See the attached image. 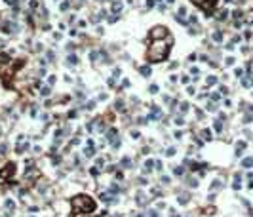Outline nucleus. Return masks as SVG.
Instances as JSON below:
<instances>
[{"label": "nucleus", "instance_id": "nucleus-1", "mask_svg": "<svg viewBox=\"0 0 253 217\" xmlns=\"http://www.w3.org/2000/svg\"><path fill=\"white\" fill-rule=\"evenodd\" d=\"M72 208L76 213H91L95 211V200H91L86 194H78L72 198Z\"/></svg>", "mask_w": 253, "mask_h": 217}, {"label": "nucleus", "instance_id": "nucleus-2", "mask_svg": "<svg viewBox=\"0 0 253 217\" xmlns=\"http://www.w3.org/2000/svg\"><path fill=\"white\" fill-rule=\"evenodd\" d=\"M168 54H169V48L166 44V40H154L152 46H150V50H149V59L154 61V63H158V61L166 59Z\"/></svg>", "mask_w": 253, "mask_h": 217}, {"label": "nucleus", "instance_id": "nucleus-3", "mask_svg": "<svg viewBox=\"0 0 253 217\" xmlns=\"http://www.w3.org/2000/svg\"><path fill=\"white\" fill-rule=\"evenodd\" d=\"M168 29L166 27H162V25H156V27H152V31H150V38H152V40H162L164 36L168 34Z\"/></svg>", "mask_w": 253, "mask_h": 217}, {"label": "nucleus", "instance_id": "nucleus-4", "mask_svg": "<svg viewBox=\"0 0 253 217\" xmlns=\"http://www.w3.org/2000/svg\"><path fill=\"white\" fill-rule=\"evenodd\" d=\"M15 173V164H6V166L0 170V179L2 181H6V179H10V177Z\"/></svg>", "mask_w": 253, "mask_h": 217}, {"label": "nucleus", "instance_id": "nucleus-5", "mask_svg": "<svg viewBox=\"0 0 253 217\" xmlns=\"http://www.w3.org/2000/svg\"><path fill=\"white\" fill-rule=\"evenodd\" d=\"M101 200H103L105 204H114V202L118 200V198H116L112 192H101Z\"/></svg>", "mask_w": 253, "mask_h": 217}, {"label": "nucleus", "instance_id": "nucleus-6", "mask_svg": "<svg viewBox=\"0 0 253 217\" xmlns=\"http://www.w3.org/2000/svg\"><path fill=\"white\" fill-rule=\"evenodd\" d=\"M135 202H137L139 206H145V204H147V196H145L143 190H137V192H135Z\"/></svg>", "mask_w": 253, "mask_h": 217}, {"label": "nucleus", "instance_id": "nucleus-7", "mask_svg": "<svg viewBox=\"0 0 253 217\" xmlns=\"http://www.w3.org/2000/svg\"><path fill=\"white\" fill-rule=\"evenodd\" d=\"M188 200H190V196H188V192H179V196H177V202L179 204H188Z\"/></svg>", "mask_w": 253, "mask_h": 217}, {"label": "nucleus", "instance_id": "nucleus-8", "mask_svg": "<svg viewBox=\"0 0 253 217\" xmlns=\"http://www.w3.org/2000/svg\"><path fill=\"white\" fill-rule=\"evenodd\" d=\"M156 118H160V107L152 105L150 107V120H156Z\"/></svg>", "mask_w": 253, "mask_h": 217}, {"label": "nucleus", "instance_id": "nucleus-9", "mask_svg": "<svg viewBox=\"0 0 253 217\" xmlns=\"http://www.w3.org/2000/svg\"><path fill=\"white\" fill-rule=\"evenodd\" d=\"M221 187H223V183H221V179H215V181H213V183H211V185H210V192H211V190H213V192H215V190H219V189H221Z\"/></svg>", "mask_w": 253, "mask_h": 217}, {"label": "nucleus", "instance_id": "nucleus-10", "mask_svg": "<svg viewBox=\"0 0 253 217\" xmlns=\"http://www.w3.org/2000/svg\"><path fill=\"white\" fill-rule=\"evenodd\" d=\"M154 164H156L154 160H147V162H145V170H143V173H150V171H152V168H154Z\"/></svg>", "mask_w": 253, "mask_h": 217}, {"label": "nucleus", "instance_id": "nucleus-11", "mask_svg": "<svg viewBox=\"0 0 253 217\" xmlns=\"http://www.w3.org/2000/svg\"><path fill=\"white\" fill-rule=\"evenodd\" d=\"M139 72L143 76H150V72H152V69H150L149 65H143V67H139Z\"/></svg>", "mask_w": 253, "mask_h": 217}, {"label": "nucleus", "instance_id": "nucleus-12", "mask_svg": "<svg viewBox=\"0 0 253 217\" xmlns=\"http://www.w3.org/2000/svg\"><path fill=\"white\" fill-rule=\"evenodd\" d=\"M116 133H118V129H116V128H110L109 132H107V139H109V141H114Z\"/></svg>", "mask_w": 253, "mask_h": 217}, {"label": "nucleus", "instance_id": "nucleus-13", "mask_svg": "<svg viewBox=\"0 0 253 217\" xmlns=\"http://www.w3.org/2000/svg\"><path fill=\"white\" fill-rule=\"evenodd\" d=\"M202 137L206 139V141H211V137H213V133H211V129H202Z\"/></svg>", "mask_w": 253, "mask_h": 217}, {"label": "nucleus", "instance_id": "nucleus-14", "mask_svg": "<svg viewBox=\"0 0 253 217\" xmlns=\"http://www.w3.org/2000/svg\"><path fill=\"white\" fill-rule=\"evenodd\" d=\"M240 181H242V173H236V175H234V185H232V187H234L236 190H238V189L242 187V185H240Z\"/></svg>", "mask_w": 253, "mask_h": 217}, {"label": "nucleus", "instance_id": "nucleus-15", "mask_svg": "<svg viewBox=\"0 0 253 217\" xmlns=\"http://www.w3.org/2000/svg\"><path fill=\"white\" fill-rule=\"evenodd\" d=\"M112 12H114V13L122 12V2H120V0H116V2H112Z\"/></svg>", "mask_w": 253, "mask_h": 217}, {"label": "nucleus", "instance_id": "nucleus-16", "mask_svg": "<svg viewBox=\"0 0 253 217\" xmlns=\"http://www.w3.org/2000/svg\"><path fill=\"white\" fill-rule=\"evenodd\" d=\"M4 206H6V210H10V211H12V210H15V202H13L12 198H8L6 202H4Z\"/></svg>", "mask_w": 253, "mask_h": 217}, {"label": "nucleus", "instance_id": "nucleus-17", "mask_svg": "<svg viewBox=\"0 0 253 217\" xmlns=\"http://www.w3.org/2000/svg\"><path fill=\"white\" fill-rule=\"evenodd\" d=\"M67 63H69L71 67H74L76 63H78V57H76V55H69V57H67Z\"/></svg>", "mask_w": 253, "mask_h": 217}, {"label": "nucleus", "instance_id": "nucleus-18", "mask_svg": "<svg viewBox=\"0 0 253 217\" xmlns=\"http://www.w3.org/2000/svg\"><path fill=\"white\" fill-rule=\"evenodd\" d=\"M226 17H228V12H226V10H221V12L217 13V19H219V21H225Z\"/></svg>", "mask_w": 253, "mask_h": 217}, {"label": "nucleus", "instance_id": "nucleus-19", "mask_svg": "<svg viewBox=\"0 0 253 217\" xmlns=\"http://www.w3.org/2000/svg\"><path fill=\"white\" fill-rule=\"evenodd\" d=\"M242 166L244 168H251L253 166V158H244V160H242Z\"/></svg>", "mask_w": 253, "mask_h": 217}, {"label": "nucleus", "instance_id": "nucleus-20", "mask_svg": "<svg viewBox=\"0 0 253 217\" xmlns=\"http://www.w3.org/2000/svg\"><path fill=\"white\" fill-rule=\"evenodd\" d=\"M116 110H120V112H124V110H126V105H124V101H120V99L116 101Z\"/></svg>", "mask_w": 253, "mask_h": 217}, {"label": "nucleus", "instance_id": "nucleus-21", "mask_svg": "<svg viewBox=\"0 0 253 217\" xmlns=\"http://www.w3.org/2000/svg\"><path fill=\"white\" fill-rule=\"evenodd\" d=\"M173 173H175V175H177V177H181L183 173H185V168H183V166H177V168H175V170H173Z\"/></svg>", "mask_w": 253, "mask_h": 217}, {"label": "nucleus", "instance_id": "nucleus-22", "mask_svg": "<svg viewBox=\"0 0 253 217\" xmlns=\"http://www.w3.org/2000/svg\"><path fill=\"white\" fill-rule=\"evenodd\" d=\"M211 38H213L215 42H221V40H223V34H221V32L217 31V32H213V34H211Z\"/></svg>", "mask_w": 253, "mask_h": 217}, {"label": "nucleus", "instance_id": "nucleus-23", "mask_svg": "<svg viewBox=\"0 0 253 217\" xmlns=\"http://www.w3.org/2000/svg\"><path fill=\"white\" fill-rule=\"evenodd\" d=\"M40 93L44 95V97H48V95H50V86H42V90H40Z\"/></svg>", "mask_w": 253, "mask_h": 217}, {"label": "nucleus", "instance_id": "nucleus-24", "mask_svg": "<svg viewBox=\"0 0 253 217\" xmlns=\"http://www.w3.org/2000/svg\"><path fill=\"white\" fill-rule=\"evenodd\" d=\"M179 110H181V112H187V110H188V103H187V101H183V103L179 105Z\"/></svg>", "mask_w": 253, "mask_h": 217}, {"label": "nucleus", "instance_id": "nucleus-25", "mask_svg": "<svg viewBox=\"0 0 253 217\" xmlns=\"http://www.w3.org/2000/svg\"><path fill=\"white\" fill-rule=\"evenodd\" d=\"M120 164H122L124 168H129V166H131V160H129L128 156H126V158H122V162H120Z\"/></svg>", "mask_w": 253, "mask_h": 217}, {"label": "nucleus", "instance_id": "nucleus-26", "mask_svg": "<svg viewBox=\"0 0 253 217\" xmlns=\"http://www.w3.org/2000/svg\"><path fill=\"white\" fill-rule=\"evenodd\" d=\"M8 152V143H0V154H6Z\"/></svg>", "mask_w": 253, "mask_h": 217}, {"label": "nucleus", "instance_id": "nucleus-27", "mask_svg": "<svg viewBox=\"0 0 253 217\" xmlns=\"http://www.w3.org/2000/svg\"><path fill=\"white\" fill-rule=\"evenodd\" d=\"M166 156H175V147H168V151H166Z\"/></svg>", "mask_w": 253, "mask_h": 217}, {"label": "nucleus", "instance_id": "nucleus-28", "mask_svg": "<svg viewBox=\"0 0 253 217\" xmlns=\"http://www.w3.org/2000/svg\"><path fill=\"white\" fill-rule=\"evenodd\" d=\"M217 84V78L215 76H210V78H207V86H215Z\"/></svg>", "mask_w": 253, "mask_h": 217}, {"label": "nucleus", "instance_id": "nucleus-29", "mask_svg": "<svg viewBox=\"0 0 253 217\" xmlns=\"http://www.w3.org/2000/svg\"><path fill=\"white\" fill-rule=\"evenodd\" d=\"M97 57H99V51H91V54H90V59L91 61H97Z\"/></svg>", "mask_w": 253, "mask_h": 217}, {"label": "nucleus", "instance_id": "nucleus-30", "mask_svg": "<svg viewBox=\"0 0 253 217\" xmlns=\"http://www.w3.org/2000/svg\"><path fill=\"white\" fill-rule=\"evenodd\" d=\"M213 128H215V132H223V124L219 122V120L215 122V126H213Z\"/></svg>", "mask_w": 253, "mask_h": 217}, {"label": "nucleus", "instance_id": "nucleus-31", "mask_svg": "<svg viewBox=\"0 0 253 217\" xmlns=\"http://www.w3.org/2000/svg\"><path fill=\"white\" fill-rule=\"evenodd\" d=\"M93 107H95V101H88V103H86V109L88 110H91Z\"/></svg>", "mask_w": 253, "mask_h": 217}, {"label": "nucleus", "instance_id": "nucleus-32", "mask_svg": "<svg viewBox=\"0 0 253 217\" xmlns=\"http://www.w3.org/2000/svg\"><path fill=\"white\" fill-rule=\"evenodd\" d=\"M149 217H160V213H158L156 210H150V211H149Z\"/></svg>", "mask_w": 253, "mask_h": 217}, {"label": "nucleus", "instance_id": "nucleus-33", "mask_svg": "<svg viewBox=\"0 0 253 217\" xmlns=\"http://www.w3.org/2000/svg\"><path fill=\"white\" fill-rule=\"evenodd\" d=\"M175 124H177V126H183V124H185V120H183L181 116H177V118H175Z\"/></svg>", "mask_w": 253, "mask_h": 217}, {"label": "nucleus", "instance_id": "nucleus-34", "mask_svg": "<svg viewBox=\"0 0 253 217\" xmlns=\"http://www.w3.org/2000/svg\"><path fill=\"white\" fill-rule=\"evenodd\" d=\"M90 171H91V175H99V168H97V166H95V168H91Z\"/></svg>", "mask_w": 253, "mask_h": 217}, {"label": "nucleus", "instance_id": "nucleus-35", "mask_svg": "<svg viewBox=\"0 0 253 217\" xmlns=\"http://www.w3.org/2000/svg\"><path fill=\"white\" fill-rule=\"evenodd\" d=\"M207 110H211V112H213V110H215V103H211V101H210V103H207Z\"/></svg>", "mask_w": 253, "mask_h": 217}, {"label": "nucleus", "instance_id": "nucleus-36", "mask_svg": "<svg viewBox=\"0 0 253 217\" xmlns=\"http://www.w3.org/2000/svg\"><path fill=\"white\" fill-rule=\"evenodd\" d=\"M169 181H171V179H169V177H168V175H162V183H164V185H168V183H169Z\"/></svg>", "mask_w": 253, "mask_h": 217}, {"label": "nucleus", "instance_id": "nucleus-37", "mask_svg": "<svg viewBox=\"0 0 253 217\" xmlns=\"http://www.w3.org/2000/svg\"><path fill=\"white\" fill-rule=\"evenodd\" d=\"M188 185L190 187H198V181L196 179H188Z\"/></svg>", "mask_w": 253, "mask_h": 217}, {"label": "nucleus", "instance_id": "nucleus-38", "mask_svg": "<svg viewBox=\"0 0 253 217\" xmlns=\"http://www.w3.org/2000/svg\"><path fill=\"white\" fill-rule=\"evenodd\" d=\"M192 2H194V4H198V6H204V4H206L207 0H192Z\"/></svg>", "mask_w": 253, "mask_h": 217}, {"label": "nucleus", "instance_id": "nucleus-39", "mask_svg": "<svg viewBox=\"0 0 253 217\" xmlns=\"http://www.w3.org/2000/svg\"><path fill=\"white\" fill-rule=\"evenodd\" d=\"M69 6H71L69 2H63V4H61V10H63V12H65V10H69Z\"/></svg>", "mask_w": 253, "mask_h": 217}, {"label": "nucleus", "instance_id": "nucleus-40", "mask_svg": "<svg viewBox=\"0 0 253 217\" xmlns=\"http://www.w3.org/2000/svg\"><path fill=\"white\" fill-rule=\"evenodd\" d=\"M131 137H133V139H137V137H141V133H139V132H135V129H133V132H131Z\"/></svg>", "mask_w": 253, "mask_h": 217}, {"label": "nucleus", "instance_id": "nucleus-41", "mask_svg": "<svg viewBox=\"0 0 253 217\" xmlns=\"http://www.w3.org/2000/svg\"><path fill=\"white\" fill-rule=\"evenodd\" d=\"M154 4H156L154 0H147V8H154Z\"/></svg>", "mask_w": 253, "mask_h": 217}, {"label": "nucleus", "instance_id": "nucleus-42", "mask_svg": "<svg viewBox=\"0 0 253 217\" xmlns=\"http://www.w3.org/2000/svg\"><path fill=\"white\" fill-rule=\"evenodd\" d=\"M116 19H118V15H116V13H114V15H110V17H109V23H114Z\"/></svg>", "mask_w": 253, "mask_h": 217}, {"label": "nucleus", "instance_id": "nucleus-43", "mask_svg": "<svg viewBox=\"0 0 253 217\" xmlns=\"http://www.w3.org/2000/svg\"><path fill=\"white\" fill-rule=\"evenodd\" d=\"M48 84H50V86L55 84V76H50V78H48Z\"/></svg>", "mask_w": 253, "mask_h": 217}, {"label": "nucleus", "instance_id": "nucleus-44", "mask_svg": "<svg viewBox=\"0 0 253 217\" xmlns=\"http://www.w3.org/2000/svg\"><path fill=\"white\" fill-rule=\"evenodd\" d=\"M150 91H152V93H156V91H158V86L152 84V86H150Z\"/></svg>", "mask_w": 253, "mask_h": 217}, {"label": "nucleus", "instance_id": "nucleus-45", "mask_svg": "<svg viewBox=\"0 0 253 217\" xmlns=\"http://www.w3.org/2000/svg\"><path fill=\"white\" fill-rule=\"evenodd\" d=\"M76 114H78L76 110H71V112H69V118H76Z\"/></svg>", "mask_w": 253, "mask_h": 217}, {"label": "nucleus", "instance_id": "nucleus-46", "mask_svg": "<svg viewBox=\"0 0 253 217\" xmlns=\"http://www.w3.org/2000/svg\"><path fill=\"white\" fill-rule=\"evenodd\" d=\"M226 65H234V57H228V59H226Z\"/></svg>", "mask_w": 253, "mask_h": 217}, {"label": "nucleus", "instance_id": "nucleus-47", "mask_svg": "<svg viewBox=\"0 0 253 217\" xmlns=\"http://www.w3.org/2000/svg\"><path fill=\"white\" fill-rule=\"evenodd\" d=\"M190 23H196V15H190V19H188V25Z\"/></svg>", "mask_w": 253, "mask_h": 217}, {"label": "nucleus", "instance_id": "nucleus-48", "mask_svg": "<svg viewBox=\"0 0 253 217\" xmlns=\"http://www.w3.org/2000/svg\"><path fill=\"white\" fill-rule=\"evenodd\" d=\"M46 57L48 59H53V51H46Z\"/></svg>", "mask_w": 253, "mask_h": 217}, {"label": "nucleus", "instance_id": "nucleus-49", "mask_svg": "<svg viewBox=\"0 0 253 217\" xmlns=\"http://www.w3.org/2000/svg\"><path fill=\"white\" fill-rule=\"evenodd\" d=\"M196 118H204V112H202V110H196Z\"/></svg>", "mask_w": 253, "mask_h": 217}, {"label": "nucleus", "instance_id": "nucleus-50", "mask_svg": "<svg viewBox=\"0 0 253 217\" xmlns=\"http://www.w3.org/2000/svg\"><path fill=\"white\" fill-rule=\"evenodd\" d=\"M137 217H145V215H143V213H137Z\"/></svg>", "mask_w": 253, "mask_h": 217}, {"label": "nucleus", "instance_id": "nucleus-51", "mask_svg": "<svg viewBox=\"0 0 253 217\" xmlns=\"http://www.w3.org/2000/svg\"><path fill=\"white\" fill-rule=\"evenodd\" d=\"M171 2H173V0H168V4H171Z\"/></svg>", "mask_w": 253, "mask_h": 217}, {"label": "nucleus", "instance_id": "nucleus-52", "mask_svg": "<svg viewBox=\"0 0 253 217\" xmlns=\"http://www.w3.org/2000/svg\"><path fill=\"white\" fill-rule=\"evenodd\" d=\"M0 133H2V129H0Z\"/></svg>", "mask_w": 253, "mask_h": 217}, {"label": "nucleus", "instance_id": "nucleus-53", "mask_svg": "<svg viewBox=\"0 0 253 217\" xmlns=\"http://www.w3.org/2000/svg\"><path fill=\"white\" fill-rule=\"evenodd\" d=\"M211 2H215V0H211Z\"/></svg>", "mask_w": 253, "mask_h": 217}]
</instances>
